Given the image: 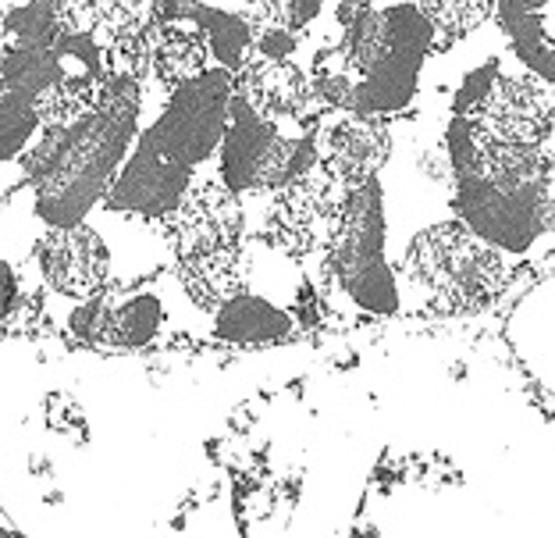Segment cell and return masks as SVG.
<instances>
[{
	"label": "cell",
	"instance_id": "cell-1",
	"mask_svg": "<svg viewBox=\"0 0 555 538\" xmlns=\"http://www.w3.org/2000/svg\"><path fill=\"white\" fill-rule=\"evenodd\" d=\"M441 146L460 225L524 271L555 254V146L495 140L456 111Z\"/></svg>",
	"mask_w": 555,
	"mask_h": 538
},
{
	"label": "cell",
	"instance_id": "cell-2",
	"mask_svg": "<svg viewBox=\"0 0 555 538\" xmlns=\"http://www.w3.org/2000/svg\"><path fill=\"white\" fill-rule=\"evenodd\" d=\"M139 79L107 72L96 104L65 129H40L25 171L33 179L36 215L47 225L82 221L107 196L129 157L139 125Z\"/></svg>",
	"mask_w": 555,
	"mask_h": 538
},
{
	"label": "cell",
	"instance_id": "cell-3",
	"mask_svg": "<svg viewBox=\"0 0 555 538\" xmlns=\"http://www.w3.org/2000/svg\"><path fill=\"white\" fill-rule=\"evenodd\" d=\"M338 47V72L321 90L324 107L388 118L413 104L424 65L435 54V33L416 0H371L346 22Z\"/></svg>",
	"mask_w": 555,
	"mask_h": 538
},
{
	"label": "cell",
	"instance_id": "cell-4",
	"mask_svg": "<svg viewBox=\"0 0 555 538\" xmlns=\"http://www.w3.org/2000/svg\"><path fill=\"white\" fill-rule=\"evenodd\" d=\"M402 310L421 315H474L513 290L524 268L460 225L435 221L416 235L399 260Z\"/></svg>",
	"mask_w": 555,
	"mask_h": 538
},
{
	"label": "cell",
	"instance_id": "cell-5",
	"mask_svg": "<svg viewBox=\"0 0 555 538\" xmlns=\"http://www.w3.org/2000/svg\"><path fill=\"white\" fill-rule=\"evenodd\" d=\"M179 282L199 310H218L243 290V204L221 179L189 185L168 215Z\"/></svg>",
	"mask_w": 555,
	"mask_h": 538
},
{
	"label": "cell",
	"instance_id": "cell-6",
	"mask_svg": "<svg viewBox=\"0 0 555 538\" xmlns=\"http://www.w3.org/2000/svg\"><path fill=\"white\" fill-rule=\"evenodd\" d=\"M385 196L382 179L352 185L343 196V207L327 229L321 246L324 274L338 299H346L363 318H396L402 315L399 271L385 249Z\"/></svg>",
	"mask_w": 555,
	"mask_h": 538
},
{
	"label": "cell",
	"instance_id": "cell-7",
	"mask_svg": "<svg viewBox=\"0 0 555 538\" xmlns=\"http://www.w3.org/2000/svg\"><path fill=\"white\" fill-rule=\"evenodd\" d=\"M313 165V129L293 132L260 118L243 97L232 93L229 125L218 143V179L232 193H271Z\"/></svg>",
	"mask_w": 555,
	"mask_h": 538
},
{
	"label": "cell",
	"instance_id": "cell-8",
	"mask_svg": "<svg viewBox=\"0 0 555 538\" xmlns=\"http://www.w3.org/2000/svg\"><path fill=\"white\" fill-rule=\"evenodd\" d=\"M232 104V72L210 65L193 79L171 90L168 107L143 132L139 146L168 161L182 175H196V168L218 154V143L229 125Z\"/></svg>",
	"mask_w": 555,
	"mask_h": 538
},
{
	"label": "cell",
	"instance_id": "cell-9",
	"mask_svg": "<svg viewBox=\"0 0 555 538\" xmlns=\"http://www.w3.org/2000/svg\"><path fill=\"white\" fill-rule=\"evenodd\" d=\"M343 196V185L313 161L310 168H302L274 190V204L268 210V246L296 265L321 254Z\"/></svg>",
	"mask_w": 555,
	"mask_h": 538
},
{
	"label": "cell",
	"instance_id": "cell-10",
	"mask_svg": "<svg viewBox=\"0 0 555 538\" xmlns=\"http://www.w3.org/2000/svg\"><path fill=\"white\" fill-rule=\"evenodd\" d=\"M232 93L243 97L260 118L293 132H310L324 107L318 79H310L293 57H271L260 50H249L232 72Z\"/></svg>",
	"mask_w": 555,
	"mask_h": 538
},
{
	"label": "cell",
	"instance_id": "cell-11",
	"mask_svg": "<svg viewBox=\"0 0 555 538\" xmlns=\"http://www.w3.org/2000/svg\"><path fill=\"white\" fill-rule=\"evenodd\" d=\"M313 129H318L313 132V161L343 190H352V185L374 179L385 168L388 150H392L388 121L352 107H335Z\"/></svg>",
	"mask_w": 555,
	"mask_h": 538
},
{
	"label": "cell",
	"instance_id": "cell-12",
	"mask_svg": "<svg viewBox=\"0 0 555 538\" xmlns=\"http://www.w3.org/2000/svg\"><path fill=\"white\" fill-rule=\"evenodd\" d=\"M40 271L68 299H90L100 296L107 285L111 254L104 235L90 229L86 221L72 225H47L40 240Z\"/></svg>",
	"mask_w": 555,
	"mask_h": 538
},
{
	"label": "cell",
	"instance_id": "cell-13",
	"mask_svg": "<svg viewBox=\"0 0 555 538\" xmlns=\"http://www.w3.org/2000/svg\"><path fill=\"white\" fill-rule=\"evenodd\" d=\"M164 307L157 296H125V299H82L72 315V332L86 343L100 346H143L160 332Z\"/></svg>",
	"mask_w": 555,
	"mask_h": 538
},
{
	"label": "cell",
	"instance_id": "cell-14",
	"mask_svg": "<svg viewBox=\"0 0 555 538\" xmlns=\"http://www.w3.org/2000/svg\"><path fill=\"white\" fill-rule=\"evenodd\" d=\"M506 54L555 86V0H495Z\"/></svg>",
	"mask_w": 555,
	"mask_h": 538
},
{
	"label": "cell",
	"instance_id": "cell-15",
	"mask_svg": "<svg viewBox=\"0 0 555 538\" xmlns=\"http://www.w3.org/2000/svg\"><path fill=\"white\" fill-rule=\"evenodd\" d=\"M299 332L293 310L271 304L268 296L249 293L246 285L214 310V335L235 346H268L285 343Z\"/></svg>",
	"mask_w": 555,
	"mask_h": 538
},
{
	"label": "cell",
	"instance_id": "cell-16",
	"mask_svg": "<svg viewBox=\"0 0 555 538\" xmlns=\"http://www.w3.org/2000/svg\"><path fill=\"white\" fill-rule=\"evenodd\" d=\"M210 65H214V57H210L207 33L199 29L193 18H164L157 25L154 65H150V72H154L168 90H175V86L185 79H193V75H199Z\"/></svg>",
	"mask_w": 555,
	"mask_h": 538
},
{
	"label": "cell",
	"instance_id": "cell-17",
	"mask_svg": "<svg viewBox=\"0 0 555 538\" xmlns=\"http://www.w3.org/2000/svg\"><path fill=\"white\" fill-rule=\"evenodd\" d=\"M520 304V315L527 318L524 329H516L527 332L520 360L538 389H548L555 382V279L538 282V290L524 296Z\"/></svg>",
	"mask_w": 555,
	"mask_h": 538
},
{
	"label": "cell",
	"instance_id": "cell-18",
	"mask_svg": "<svg viewBox=\"0 0 555 538\" xmlns=\"http://www.w3.org/2000/svg\"><path fill=\"white\" fill-rule=\"evenodd\" d=\"M199 29L207 33V43H210V57L214 65L235 72L238 65L246 61V54L254 50V25H249L246 15H235V11H221V8H210L204 0H196L189 8V15Z\"/></svg>",
	"mask_w": 555,
	"mask_h": 538
},
{
	"label": "cell",
	"instance_id": "cell-19",
	"mask_svg": "<svg viewBox=\"0 0 555 538\" xmlns=\"http://www.w3.org/2000/svg\"><path fill=\"white\" fill-rule=\"evenodd\" d=\"M100 86H104V79H93V75L57 72V79L36 97L40 129H65L75 118H82L96 104Z\"/></svg>",
	"mask_w": 555,
	"mask_h": 538
},
{
	"label": "cell",
	"instance_id": "cell-20",
	"mask_svg": "<svg viewBox=\"0 0 555 538\" xmlns=\"http://www.w3.org/2000/svg\"><path fill=\"white\" fill-rule=\"evenodd\" d=\"M424 18L431 22L435 54L463 43L495 15V0H416Z\"/></svg>",
	"mask_w": 555,
	"mask_h": 538
},
{
	"label": "cell",
	"instance_id": "cell-21",
	"mask_svg": "<svg viewBox=\"0 0 555 538\" xmlns=\"http://www.w3.org/2000/svg\"><path fill=\"white\" fill-rule=\"evenodd\" d=\"M54 47H4L0 61V90H25L40 97L57 79Z\"/></svg>",
	"mask_w": 555,
	"mask_h": 538
},
{
	"label": "cell",
	"instance_id": "cell-22",
	"mask_svg": "<svg viewBox=\"0 0 555 538\" xmlns=\"http://www.w3.org/2000/svg\"><path fill=\"white\" fill-rule=\"evenodd\" d=\"M40 132L36 97L25 90H0V165H11Z\"/></svg>",
	"mask_w": 555,
	"mask_h": 538
},
{
	"label": "cell",
	"instance_id": "cell-23",
	"mask_svg": "<svg viewBox=\"0 0 555 538\" xmlns=\"http://www.w3.org/2000/svg\"><path fill=\"white\" fill-rule=\"evenodd\" d=\"M61 22L50 0H29L22 8H11L0 22V40L8 47H54L61 40Z\"/></svg>",
	"mask_w": 555,
	"mask_h": 538
},
{
	"label": "cell",
	"instance_id": "cell-24",
	"mask_svg": "<svg viewBox=\"0 0 555 538\" xmlns=\"http://www.w3.org/2000/svg\"><path fill=\"white\" fill-rule=\"evenodd\" d=\"M15 296H18V285H15V271H11L4 260H0V318L15 307Z\"/></svg>",
	"mask_w": 555,
	"mask_h": 538
},
{
	"label": "cell",
	"instance_id": "cell-25",
	"mask_svg": "<svg viewBox=\"0 0 555 538\" xmlns=\"http://www.w3.org/2000/svg\"><path fill=\"white\" fill-rule=\"evenodd\" d=\"M4 47H8V43H4V40H0V61H4Z\"/></svg>",
	"mask_w": 555,
	"mask_h": 538
},
{
	"label": "cell",
	"instance_id": "cell-26",
	"mask_svg": "<svg viewBox=\"0 0 555 538\" xmlns=\"http://www.w3.org/2000/svg\"><path fill=\"white\" fill-rule=\"evenodd\" d=\"M0 535H11V531H4V528H0Z\"/></svg>",
	"mask_w": 555,
	"mask_h": 538
}]
</instances>
